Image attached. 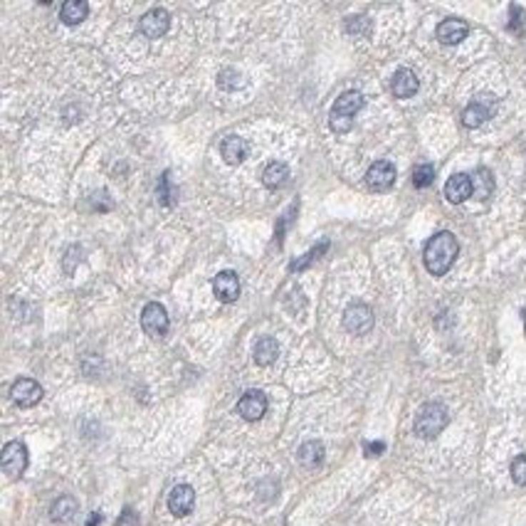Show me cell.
Wrapping results in <instances>:
<instances>
[{
	"mask_svg": "<svg viewBox=\"0 0 526 526\" xmlns=\"http://www.w3.org/2000/svg\"><path fill=\"white\" fill-rule=\"evenodd\" d=\"M218 84H220V89L233 92V89H238L240 84H243V74L235 72V69H223V72L218 74Z\"/></svg>",
	"mask_w": 526,
	"mask_h": 526,
	"instance_id": "25",
	"label": "cell"
},
{
	"mask_svg": "<svg viewBox=\"0 0 526 526\" xmlns=\"http://www.w3.org/2000/svg\"><path fill=\"white\" fill-rule=\"evenodd\" d=\"M343 326H346L348 334L363 336L373 329V311L366 304H351L343 314Z\"/></svg>",
	"mask_w": 526,
	"mask_h": 526,
	"instance_id": "5",
	"label": "cell"
},
{
	"mask_svg": "<svg viewBox=\"0 0 526 526\" xmlns=\"http://www.w3.org/2000/svg\"><path fill=\"white\" fill-rule=\"evenodd\" d=\"M390 92H393L398 99H408V96H413L418 92V77L415 72H410V69H398V72L393 74V79H390Z\"/></svg>",
	"mask_w": 526,
	"mask_h": 526,
	"instance_id": "16",
	"label": "cell"
},
{
	"mask_svg": "<svg viewBox=\"0 0 526 526\" xmlns=\"http://www.w3.org/2000/svg\"><path fill=\"white\" fill-rule=\"evenodd\" d=\"M277 356H279V343L272 339V336H262V339L255 343L257 366H270V363L277 361Z\"/></svg>",
	"mask_w": 526,
	"mask_h": 526,
	"instance_id": "19",
	"label": "cell"
},
{
	"mask_svg": "<svg viewBox=\"0 0 526 526\" xmlns=\"http://www.w3.org/2000/svg\"><path fill=\"white\" fill-rule=\"evenodd\" d=\"M213 292H216V297L220 302L230 304L235 302V299L240 297V279L235 275L233 270H225L220 272V275L213 279Z\"/></svg>",
	"mask_w": 526,
	"mask_h": 526,
	"instance_id": "12",
	"label": "cell"
},
{
	"mask_svg": "<svg viewBox=\"0 0 526 526\" xmlns=\"http://www.w3.org/2000/svg\"><path fill=\"white\" fill-rule=\"evenodd\" d=\"M116 526H138V514L133 512L131 507H126L124 512L119 514V519H116Z\"/></svg>",
	"mask_w": 526,
	"mask_h": 526,
	"instance_id": "28",
	"label": "cell"
},
{
	"mask_svg": "<svg viewBox=\"0 0 526 526\" xmlns=\"http://www.w3.org/2000/svg\"><path fill=\"white\" fill-rule=\"evenodd\" d=\"M395 181V166L388 163V161H375V163L368 168L366 173V183L371 191H388Z\"/></svg>",
	"mask_w": 526,
	"mask_h": 526,
	"instance_id": "10",
	"label": "cell"
},
{
	"mask_svg": "<svg viewBox=\"0 0 526 526\" xmlns=\"http://www.w3.org/2000/svg\"><path fill=\"white\" fill-rule=\"evenodd\" d=\"M383 447H385L383 442H368L366 445V455H368V457H373V455H380V452H383Z\"/></svg>",
	"mask_w": 526,
	"mask_h": 526,
	"instance_id": "29",
	"label": "cell"
},
{
	"mask_svg": "<svg viewBox=\"0 0 526 526\" xmlns=\"http://www.w3.org/2000/svg\"><path fill=\"white\" fill-rule=\"evenodd\" d=\"M475 193V186H472V178L465 173H455L452 178L445 183V198L450 203H465L467 198Z\"/></svg>",
	"mask_w": 526,
	"mask_h": 526,
	"instance_id": "14",
	"label": "cell"
},
{
	"mask_svg": "<svg viewBox=\"0 0 526 526\" xmlns=\"http://www.w3.org/2000/svg\"><path fill=\"white\" fill-rule=\"evenodd\" d=\"M238 413L250 423L260 420V418L267 413L265 393H262V390H248V393H245L243 398H240V403H238Z\"/></svg>",
	"mask_w": 526,
	"mask_h": 526,
	"instance_id": "11",
	"label": "cell"
},
{
	"mask_svg": "<svg viewBox=\"0 0 526 526\" xmlns=\"http://www.w3.org/2000/svg\"><path fill=\"white\" fill-rule=\"evenodd\" d=\"M141 326L151 339L166 336V331H168V314H166L163 304H158V302L146 304L141 311Z\"/></svg>",
	"mask_w": 526,
	"mask_h": 526,
	"instance_id": "4",
	"label": "cell"
},
{
	"mask_svg": "<svg viewBox=\"0 0 526 526\" xmlns=\"http://www.w3.org/2000/svg\"><path fill=\"white\" fill-rule=\"evenodd\" d=\"M485 99H487V96H480V99H475V101H472V104L462 111V124H465V126L477 128V126H482V124H485V121L492 116V109H495V101H490V104H487Z\"/></svg>",
	"mask_w": 526,
	"mask_h": 526,
	"instance_id": "13",
	"label": "cell"
},
{
	"mask_svg": "<svg viewBox=\"0 0 526 526\" xmlns=\"http://www.w3.org/2000/svg\"><path fill=\"white\" fill-rule=\"evenodd\" d=\"M10 398H13L15 405H20V408H32L40 403L42 388H40V383L32 378H18L13 383V388H10Z\"/></svg>",
	"mask_w": 526,
	"mask_h": 526,
	"instance_id": "7",
	"label": "cell"
},
{
	"mask_svg": "<svg viewBox=\"0 0 526 526\" xmlns=\"http://www.w3.org/2000/svg\"><path fill=\"white\" fill-rule=\"evenodd\" d=\"M89 13V5L84 0H67L60 8V18L64 25H79Z\"/></svg>",
	"mask_w": 526,
	"mask_h": 526,
	"instance_id": "21",
	"label": "cell"
},
{
	"mask_svg": "<svg viewBox=\"0 0 526 526\" xmlns=\"http://www.w3.org/2000/svg\"><path fill=\"white\" fill-rule=\"evenodd\" d=\"M101 524V514H92V517H89V522H87V526H99Z\"/></svg>",
	"mask_w": 526,
	"mask_h": 526,
	"instance_id": "31",
	"label": "cell"
},
{
	"mask_svg": "<svg viewBox=\"0 0 526 526\" xmlns=\"http://www.w3.org/2000/svg\"><path fill=\"white\" fill-rule=\"evenodd\" d=\"M472 186H475V196L477 198H490L492 191H495V178H492V173L487 168H480L475 173V178H472Z\"/></svg>",
	"mask_w": 526,
	"mask_h": 526,
	"instance_id": "23",
	"label": "cell"
},
{
	"mask_svg": "<svg viewBox=\"0 0 526 526\" xmlns=\"http://www.w3.org/2000/svg\"><path fill=\"white\" fill-rule=\"evenodd\" d=\"M196 507V492L191 485H178L168 495V509L173 517H188Z\"/></svg>",
	"mask_w": 526,
	"mask_h": 526,
	"instance_id": "9",
	"label": "cell"
},
{
	"mask_svg": "<svg viewBox=\"0 0 526 526\" xmlns=\"http://www.w3.org/2000/svg\"><path fill=\"white\" fill-rule=\"evenodd\" d=\"M512 480L517 482V485L526 487V455H519V457H514V462H512Z\"/></svg>",
	"mask_w": 526,
	"mask_h": 526,
	"instance_id": "27",
	"label": "cell"
},
{
	"mask_svg": "<svg viewBox=\"0 0 526 526\" xmlns=\"http://www.w3.org/2000/svg\"><path fill=\"white\" fill-rule=\"evenodd\" d=\"M326 248H329V243H321V245H319V248H316V250H311V252H307V255H304V257H302V260H294V262H292V265H289V272H297V270H304V267H307V265H309V262H311V260H316V257H319V255H321V252H324Z\"/></svg>",
	"mask_w": 526,
	"mask_h": 526,
	"instance_id": "26",
	"label": "cell"
},
{
	"mask_svg": "<svg viewBox=\"0 0 526 526\" xmlns=\"http://www.w3.org/2000/svg\"><path fill=\"white\" fill-rule=\"evenodd\" d=\"M220 153H223L225 163L240 166L245 161V156H248V141L240 136H228L223 141V146H220Z\"/></svg>",
	"mask_w": 526,
	"mask_h": 526,
	"instance_id": "17",
	"label": "cell"
},
{
	"mask_svg": "<svg viewBox=\"0 0 526 526\" xmlns=\"http://www.w3.org/2000/svg\"><path fill=\"white\" fill-rule=\"evenodd\" d=\"M0 465H3L5 475L20 477L28 467V447L23 442H8L0 455Z\"/></svg>",
	"mask_w": 526,
	"mask_h": 526,
	"instance_id": "6",
	"label": "cell"
},
{
	"mask_svg": "<svg viewBox=\"0 0 526 526\" xmlns=\"http://www.w3.org/2000/svg\"><path fill=\"white\" fill-rule=\"evenodd\" d=\"M297 457H299V462H302V467L314 470V467H319L321 460H324V445L316 442V440H309V442H304L302 447H299Z\"/></svg>",
	"mask_w": 526,
	"mask_h": 526,
	"instance_id": "20",
	"label": "cell"
},
{
	"mask_svg": "<svg viewBox=\"0 0 526 526\" xmlns=\"http://www.w3.org/2000/svg\"><path fill=\"white\" fill-rule=\"evenodd\" d=\"M74 514H77V499L74 497H60L50 507V519L55 524H69Z\"/></svg>",
	"mask_w": 526,
	"mask_h": 526,
	"instance_id": "18",
	"label": "cell"
},
{
	"mask_svg": "<svg viewBox=\"0 0 526 526\" xmlns=\"http://www.w3.org/2000/svg\"><path fill=\"white\" fill-rule=\"evenodd\" d=\"M457 252H460V245H457V240H455L452 233H438L435 238L428 240L425 252H423V260H425L428 272L435 277L445 275V272L452 267Z\"/></svg>",
	"mask_w": 526,
	"mask_h": 526,
	"instance_id": "1",
	"label": "cell"
},
{
	"mask_svg": "<svg viewBox=\"0 0 526 526\" xmlns=\"http://www.w3.org/2000/svg\"><path fill=\"white\" fill-rule=\"evenodd\" d=\"M171 28V15L166 13L163 8H153L148 10L146 15L141 18V23H138V30H141V35L151 37V40H156V37L166 35Z\"/></svg>",
	"mask_w": 526,
	"mask_h": 526,
	"instance_id": "8",
	"label": "cell"
},
{
	"mask_svg": "<svg viewBox=\"0 0 526 526\" xmlns=\"http://www.w3.org/2000/svg\"><path fill=\"white\" fill-rule=\"evenodd\" d=\"M363 106V94L361 92H343L339 99H336L334 109H331L329 124L336 133H346L351 131L353 126V116L361 111Z\"/></svg>",
	"mask_w": 526,
	"mask_h": 526,
	"instance_id": "2",
	"label": "cell"
},
{
	"mask_svg": "<svg viewBox=\"0 0 526 526\" xmlns=\"http://www.w3.org/2000/svg\"><path fill=\"white\" fill-rule=\"evenodd\" d=\"M289 178V168L287 163H282V161H275V163H270L265 168V173H262V181H265L267 188H282L287 183Z\"/></svg>",
	"mask_w": 526,
	"mask_h": 526,
	"instance_id": "22",
	"label": "cell"
},
{
	"mask_svg": "<svg viewBox=\"0 0 526 526\" xmlns=\"http://www.w3.org/2000/svg\"><path fill=\"white\" fill-rule=\"evenodd\" d=\"M161 201L168 206V176H163V178H161Z\"/></svg>",
	"mask_w": 526,
	"mask_h": 526,
	"instance_id": "30",
	"label": "cell"
},
{
	"mask_svg": "<svg viewBox=\"0 0 526 526\" xmlns=\"http://www.w3.org/2000/svg\"><path fill=\"white\" fill-rule=\"evenodd\" d=\"M433 178H435V168L430 163L415 166V171H413V186L415 188H428L433 183Z\"/></svg>",
	"mask_w": 526,
	"mask_h": 526,
	"instance_id": "24",
	"label": "cell"
},
{
	"mask_svg": "<svg viewBox=\"0 0 526 526\" xmlns=\"http://www.w3.org/2000/svg\"><path fill=\"white\" fill-rule=\"evenodd\" d=\"M445 425H447V410H445L442 403H428V405L420 408L415 418V433L423 440L438 438L445 430Z\"/></svg>",
	"mask_w": 526,
	"mask_h": 526,
	"instance_id": "3",
	"label": "cell"
},
{
	"mask_svg": "<svg viewBox=\"0 0 526 526\" xmlns=\"http://www.w3.org/2000/svg\"><path fill=\"white\" fill-rule=\"evenodd\" d=\"M467 32H470V28H467L465 20L450 18L438 25V40L442 45H457V42H462L467 37Z\"/></svg>",
	"mask_w": 526,
	"mask_h": 526,
	"instance_id": "15",
	"label": "cell"
}]
</instances>
